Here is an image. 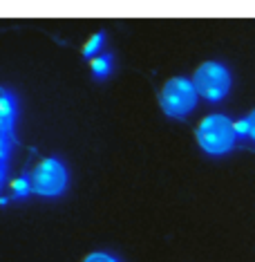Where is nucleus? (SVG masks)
<instances>
[{
    "label": "nucleus",
    "instance_id": "obj_2",
    "mask_svg": "<svg viewBox=\"0 0 255 262\" xmlns=\"http://www.w3.org/2000/svg\"><path fill=\"white\" fill-rule=\"evenodd\" d=\"M197 88L193 81L175 76L161 90V110L168 117H186L197 105Z\"/></svg>",
    "mask_w": 255,
    "mask_h": 262
},
{
    "label": "nucleus",
    "instance_id": "obj_4",
    "mask_svg": "<svg viewBox=\"0 0 255 262\" xmlns=\"http://www.w3.org/2000/svg\"><path fill=\"white\" fill-rule=\"evenodd\" d=\"M193 83L204 99L219 101V99L226 97L228 90H230V72L222 63L208 61V63H204L197 68Z\"/></svg>",
    "mask_w": 255,
    "mask_h": 262
},
{
    "label": "nucleus",
    "instance_id": "obj_11",
    "mask_svg": "<svg viewBox=\"0 0 255 262\" xmlns=\"http://www.w3.org/2000/svg\"><path fill=\"white\" fill-rule=\"evenodd\" d=\"M246 119H248V137H251V139L255 141V110H253Z\"/></svg>",
    "mask_w": 255,
    "mask_h": 262
},
{
    "label": "nucleus",
    "instance_id": "obj_3",
    "mask_svg": "<svg viewBox=\"0 0 255 262\" xmlns=\"http://www.w3.org/2000/svg\"><path fill=\"white\" fill-rule=\"evenodd\" d=\"M29 180H32V190L36 195L56 198L67 186V170L56 157H47L34 166Z\"/></svg>",
    "mask_w": 255,
    "mask_h": 262
},
{
    "label": "nucleus",
    "instance_id": "obj_8",
    "mask_svg": "<svg viewBox=\"0 0 255 262\" xmlns=\"http://www.w3.org/2000/svg\"><path fill=\"white\" fill-rule=\"evenodd\" d=\"M14 193H16V198H20V200H25L29 193H32V180H29L27 175H20L18 180L14 182Z\"/></svg>",
    "mask_w": 255,
    "mask_h": 262
},
{
    "label": "nucleus",
    "instance_id": "obj_6",
    "mask_svg": "<svg viewBox=\"0 0 255 262\" xmlns=\"http://www.w3.org/2000/svg\"><path fill=\"white\" fill-rule=\"evenodd\" d=\"M112 72V56L110 54H101L97 58H92V74L97 79H105Z\"/></svg>",
    "mask_w": 255,
    "mask_h": 262
},
{
    "label": "nucleus",
    "instance_id": "obj_9",
    "mask_svg": "<svg viewBox=\"0 0 255 262\" xmlns=\"http://www.w3.org/2000/svg\"><path fill=\"white\" fill-rule=\"evenodd\" d=\"M83 262H117V260L108 253H92V255H87Z\"/></svg>",
    "mask_w": 255,
    "mask_h": 262
},
{
    "label": "nucleus",
    "instance_id": "obj_1",
    "mask_svg": "<svg viewBox=\"0 0 255 262\" xmlns=\"http://www.w3.org/2000/svg\"><path fill=\"white\" fill-rule=\"evenodd\" d=\"M237 139L235 123L224 115H211L199 123L197 128V141L206 152L211 155H224L233 150Z\"/></svg>",
    "mask_w": 255,
    "mask_h": 262
},
{
    "label": "nucleus",
    "instance_id": "obj_5",
    "mask_svg": "<svg viewBox=\"0 0 255 262\" xmlns=\"http://www.w3.org/2000/svg\"><path fill=\"white\" fill-rule=\"evenodd\" d=\"M16 121V99L9 90L0 92V133L3 137H9Z\"/></svg>",
    "mask_w": 255,
    "mask_h": 262
},
{
    "label": "nucleus",
    "instance_id": "obj_7",
    "mask_svg": "<svg viewBox=\"0 0 255 262\" xmlns=\"http://www.w3.org/2000/svg\"><path fill=\"white\" fill-rule=\"evenodd\" d=\"M103 38H105V36H103V32L94 34V36H92V38L85 43V47H83V56H85V58H90V56L97 54V52L101 50V45H103Z\"/></svg>",
    "mask_w": 255,
    "mask_h": 262
},
{
    "label": "nucleus",
    "instance_id": "obj_10",
    "mask_svg": "<svg viewBox=\"0 0 255 262\" xmlns=\"http://www.w3.org/2000/svg\"><path fill=\"white\" fill-rule=\"evenodd\" d=\"M235 133L237 137H248V119H240V121H235Z\"/></svg>",
    "mask_w": 255,
    "mask_h": 262
}]
</instances>
